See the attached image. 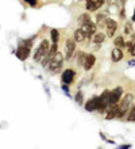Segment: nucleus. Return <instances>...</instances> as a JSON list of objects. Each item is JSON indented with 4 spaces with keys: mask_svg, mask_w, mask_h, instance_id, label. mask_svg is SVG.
I'll return each instance as SVG.
<instances>
[{
    "mask_svg": "<svg viewBox=\"0 0 135 149\" xmlns=\"http://www.w3.org/2000/svg\"><path fill=\"white\" fill-rule=\"evenodd\" d=\"M50 52V43H49V41H46V39H43L42 42H41V45L38 46V49L35 50L34 53V60L37 61V63H41L45 57L47 56V53Z\"/></svg>",
    "mask_w": 135,
    "mask_h": 149,
    "instance_id": "nucleus-1",
    "label": "nucleus"
},
{
    "mask_svg": "<svg viewBox=\"0 0 135 149\" xmlns=\"http://www.w3.org/2000/svg\"><path fill=\"white\" fill-rule=\"evenodd\" d=\"M132 99H134V96H132L131 94H127L123 99H122V102H120V104H119L118 118H123L124 114L130 111V106H131V103H132Z\"/></svg>",
    "mask_w": 135,
    "mask_h": 149,
    "instance_id": "nucleus-2",
    "label": "nucleus"
},
{
    "mask_svg": "<svg viewBox=\"0 0 135 149\" xmlns=\"http://www.w3.org/2000/svg\"><path fill=\"white\" fill-rule=\"evenodd\" d=\"M62 63H64V54L60 53V52H57L55 56L53 57V60L50 61V64H49V69H50L51 73L60 72V69H61V67H62Z\"/></svg>",
    "mask_w": 135,
    "mask_h": 149,
    "instance_id": "nucleus-3",
    "label": "nucleus"
},
{
    "mask_svg": "<svg viewBox=\"0 0 135 149\" xmlns=\"http://www.w3.org/2000/svg\"><path fill=\"white\" fill-rule=\"evenodd\" d=\"M74 52H76V41L74 39H68L65 43V53H64V58L70 60L73 57Z\"/></svg>",
    "mask_w": 135,
    "mask_h": 149,
    "instance_id": "nucleus-4",
    "label": "nucleus"
},
{
    "mask_svg": "<svg viewBox=\"0 0 135 149\" xmlns=\"http://www.w3.org/2000/svg\"><path fill=\"white\" fill-rule=\"evenodd\" d=\"M122 95H123V88L122 87H116L115 90H112L111 94H109V106L118 104L120 98H122Z\"/></svg>",
    "mask_w": 135,
    "mask_h": 149,
    "instance_id": "nucleus-5",
    "label": "nucleus"
},
{
    "mask_svg": "<svg viewBox=\"0 0 135 149\" xmlns=\"http://www.w3.org/2000/svg\"><path fill=\"white\" fill-rule=\"evenodd\" d=\"M81 30L85 33L87 39H88V38H91V37H93L95 34H96V24L89 20V22H87V23L81 24Z\"/></svg>",
    "mask_w": 135,
    "mask_h": 149,
    "instance_id": "nucleus-6",
    "label": "nucleus"
},
{
    "mask_svg": "<svg viewBox=\"0 0 135 149\" xmlns=\"http://www.w3.org/2000/svg\"><path fill=\"white\" fill-rule=\"evenodd\" d=\"M109 94H111V91H104V92L100 95V106H99V111H101V113H104V111L108 109V106H109Z\"/></svg>",
    "mask_w": 135,
    "mask_h": 149,
    "instance_id": "nucleus-7",
    "label": "nucleus"
},
{
    "mask_svg": "<svg viewBox=\"0 0 135 149\" xmlns=\"http://www.w3.org/2000/svg\"><path fill=\"white\" fill-rule=\"evenodd\" d=\"M99 106H100V96H93L92 99H89L88 102L85 103V110L87 111L99 110Z\"/></svg>",
    "mask_w": 135,
    "mask_h": 149,
    "instance_id": "nucleus-8",
    "label": "nucleus"
},
{
    "mask_svg": "<svg viewBox=\"0 0 135 149\" xmlns=\"http://www.w3.org/2000/svg\"><path fill=\"white\" fill-rule=\"evenodd\" d=\"M105 27H107V36L111 37L115 36L116 29H118V23L114 19H105Z\"/></svg>",
    "mask_w": 135,
    "mask_h": 149,
    "instance_id": "nucleus-9",
    "label": "nucleus"
},
{
    "mask_svg": "<svg viewBox=\"0 0 135 149\" xmlns=\"http://www.w3.org/2000/svg\"><path fill=\"white\" fill-rule=\"evenodd\" d=\"M28 56H30V49L26 47V46L19 45L18 50H16V57H18L19 60H22V61H24V60L28 58Z\"/></svg>",
    "mask_w": 135,
    "mask_h": 149,
    "instance_id": "nucleus-10",
    "label": "nucleus"
},
{
    "mask_svg": "<svg viewBox=\"0 0 135 149\" xmlns=\"http://www.w3.org/2000/svg\"><path fill=\"white\" fill-rule=\"evenodd\" d=\"M74 76H76V73H74L73 69H65V72L62 73V83L64 84H70L73 81Z\"/></svg>",
    "mask_w": 135,
    "mask_h": 149,
    "instance_id": "nucleus-11",
    "label": "nucleus"
},
{
    "mask_svg": "<svg viewBox=\"0 0 135 149\" xmlns=\"http://www.w3.org/2000/svg\"><path fill=\"white\" fill-rule=\"evenodd\" d=\"M104 4V0H88L87 3V10L88 11H96Z\"/></svg>",
    "mask_w": 135,
    "mask_h": 149,
    "instance_id": "nucleus-12",
    "label": "nucleus"
},
{
    "mask_svg": "<svg viewBox=\"0 0 135 149\" xmlns=\"http://www.w3.org/2000/svg\"><path fill=\"white\" fill-rule=\"evenodd\" d=\"M95 56L93 54H87V58H85V63H84V69L85 71H89V69H92V67L95 65Z\"/></svg>",
    "mask_w": 135,
    "mask_h": 149,
    "instance_id": "nucleus-13",
    "label": "nucleus"
},
{
    "mask_svg": "<svg viewBox=\"0 0 135 149\" xmlns=\"http://www.w3.org/2000/svg\"><path fill=\"white\" fill-rule=\"evenodd\" d=\"M111 58L114 63H119L120 60L123 58V53L120 50V47H115V49L111 52Z\"/></svg>",
    "mask_w": 135,
    "mask_h": 149,
    "instance_id": "nucleus-14",
    "label": "nucleus"
},
{
    "mask_svg": "<svg viewBox=\"0 0 135 149\" xmlns=\"http://www.w3.org/2000/svg\"><path fill=\"white\" fill-rule=\"evenodd\" d=\"M118 113H119V106L115 104V106H111V109H108L107 113V119H112V118H118Z\"/></svg>",
    "mask_w": 135,
    "mask_h": 149,
    "instance_id": "nucleus-15",
    "label": "nucleus"
},
{
    "mask_svg": "<svg viewBox=\"0 0 135 149\" xmlns=\"http://www.w3.org/2000/svg\"><path fill=\"white\" fill-rule=\"evenodd\" d=\"M73 37H74V41H76V42H84L85 39H87V36H85V33L82 31L81 29H77V30L74 31Z\"/></svg>",
    "mask_w": 135,
    "mask_h": 149,
    "instance_id": "nucleus-16",
    "label": "nucleus"
},
{
    "mask_svg": "<svg viewBox=\"0 0 135 149\" xmlns=\"http://www.w3.org/2000/svg\"><path fill=\"white\" fill-rule=\"evenodd\" d=\"M104 39H105V36L103 34V33H96V34L92 37L93 43H97V45L103 43V42H104Z\"/></svg>",
    "mask_w": 135,
    "mask_h": 149,
    "instance_id": "nucleus-17",
    "label": "nucleus"
},
{
    "mask_svg": "<svg viewBox=\"0 0 135 149\" xmlns=\"http://www.w3.org/2000/svg\"><path fill=\"white\" fill-rule=\"evenodd\" d=\"M85 58H87V54H85V53H82V52L77 53V64H78V65H81V67H84Z\"/></svg>",
    "mask_w": 135,
    "mask_h": 149,
    "instance_id": "nucleus-18",
    "label": "nucleus"
},
{
    "mask_svg": "<svg viewBox=\"0 0 135 149\" xmlns=\"http://www.w3.org/2000/svg\"><path fill=\"white\" fill-rule=\"evenodd\" d=\"M114 43H115V46L116 47H123L126 43H124V39L123 37H116L115 41H114Z\"/></svg>",
    "mask_w": 135,
    "mask_h": 149,
    "instance_id": "nucleus-19",
    "label": "nucleus"
},
{
    "mask_svg": "<svg viewBox=\"0 0 135 149\" xmlns=\"http://www.w3.org/2000/svg\"><path fill=\"white\" fill-rule=\"evenodd\" d=\"M50 36H51V41H53V43H58V30L51 29V30H50Z\"/></svg>",
    "mask_w": 135,
    "mask_h": 149,
    "instance_id": "nucleus-20",
    "label": "nucleus"
},
{
    "mask_svg": "<svg viewBox=\"0 0 135 149\" xmlns=\"http://www.w3.org/2000/svg\"><path fill=\"white\" fill-rule=\"evenodd\" d=\"M127 121H128V122H134V121H135V106L131 107V109H130V111H128Z\"/></svg>",
    "mask_w": 135,
    "mask_h": 149,
    "instance_id": "nucleus-21",
    "label": "nucleus"
},
{
    "mask_svg": "<svg viewBox=\"0 0 135 149\" xmlns=\"http://www.w3.org/2000/svg\"><path fill=\"white\" fill-rule=\"evenodd\" d=\"M89 15L88 14H82V15H80V18H78V23L80 24H84V23H87V22H89Z\"/></svg>",
    "mask_w": 135,
    "mask_h": 149,
    "instance_id": "nucleus-22",
    "label": "nucleus"
},
{
    "mask_svg": "<svg viewBox=\"0 0 135 149\" xmlns=\"http://www.w3.org/2000/svg\"><path fill=\"white\" fill-rule=\"evenodd\" d=\"M124 31H126V34H128V36H130V34H131V31H132L131 24H130V23L126 24V29H124Z\"/></svg>",
    "mask_w": 135,
    "mask_h": 149,
    "instance_id": "nucleus-23",
    "label": "nucleus"
},
{
    "mask_svg": "<svg viewBox=\"0 0 135 149\" xmlns=\"http://www.w3.org/2000/svg\"><path fill=\"white\" fill-rule=\"evenodd\" d=\"M76 102L77 103H81L82 102V92H77V95H76Z\"/></svg>",
    "mask_w": 135,
    "mask_h": 149,
    "instance_id": "nucleus-24",
    "label": "nucleus"
},
{
    "mask_svg": "<svg viewBox=\"0 0 135 149\" xmlns=\"http://www.w3.org/2000/svg\"><path fill=\"white\" fill-rule=\"evenodd\" d=\"M128 52H130V54L135 57V42H132V45H131V47L128 49Z\"/></svg>",
    "mask_w": 135,
    "mask_h": 149,
    "instance_id": "nucleus-25",
    "label": "nucleus"
},
{
    "mask_svg": "<svg viewBox=\"0 0 135 149\" xmlns=\"http://www.w3.org/2000/svg\"><path fill=\"white\" fill-rule=\"evenodd\" d=\"M27 4H30L31 7H34V6H37V0H24Z\"/></svg>",
    "mask_w": 135,
    "mask_h": 149,
    "instance_id": "nucleus-26",
    "label": "nucleus"
},
{
    "mask_svg": "<svg viewBox=\"0 0 135 149\" xmlns=\"http://www.w3.org/2000/svg\"><path fill=\"white\" fill-rule=\"evenodd\" d=\"M62 91H64V92H66V94H69V88H68V84H64V86H62Z\"/></svg>",
    "mask_w": 135,
    "mask_h": 149,
    "instance_id": "nucleus-27",
    "label": "nucleus"
},
{
    "mask_svg": "<svg viewBox=\"0 0 135 149\" xmlns=\"http://www.w3.org/2000/svg\"><path fill=\"white\" fill-rule=\"evenodd\" d=\"M131 148V145H123V146H120V148H118V149H130Z\"/></svg>",
    "mask_w": 135,
    "mask_h": 149,
    "instance_id": "nucleus-28",
    "label": "nucleus"
},
{
    "mask_svg": "<svg viewBox=\"0 0 135 149\" xmlns=\"http://www.w3.org/2000/svg\"><path fill=\"white\" fill-rule=\"evenodd\" d=\"M128 65H135V61H130V63H128Z\"/></svg>",
    "mask_w": 135,
    "mask_h": 149,
    "instance_id": "nucleus-29",
    "label": "nucleus"
}]
</instances>
